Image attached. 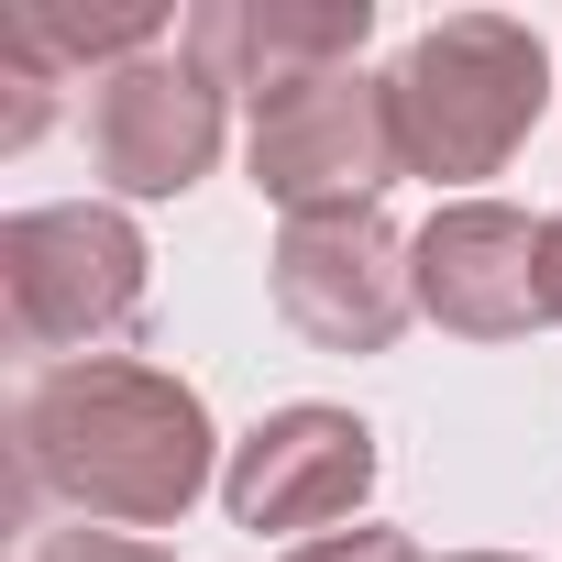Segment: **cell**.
<instances>
[{
    "mask_svg": "<svg viewBox=\"0 0 562 562\" xmlns=\"http://www.w3.org/2000/svg\"><path fill=\"white\" fill-rule=\"evenodd\" d=\"M56 78H67V67H45V45H34L23 23H0V89H12V100H0V155H23V144L45 133Z\"/></svg>",
    "mask_w": 562,
    "mask_h": 562,
    "instance_id": "30bf717a",
    "label": "cell"
},
{
    "mask_svg": "<svg viewBox=\"0 0 562 562\" xmlns=\"http://www.w3.org/2000/svg\"><path fill=\"white\" fill-rule=\"evenodd\" d=\"M254 188L288 210V221H342V210H375L408 155H397V89L364 78V67H321L299 89L254 100V144H243Z\"/></svg>",
    "mask_w": 562,
    "mask_h": 562,
    "instance_id": "277c9868",
    "label": "cell"
},
{
    "mask_svg": "<svg viewBox=\"0 0 562 562\" xmlns=\"http://www.w3.org/2000/svg\"><path fill=\"white\" fill-rule=\"evenodd\" d=\"M144 232L111 199H56V210H12L0 221V321L23 353H67L89 364V342L144 321Z\"/></svg>",
    "mask_w": 562,
    "mask_h": 562,
    "instance_id": "3957f363",
    "label": "cell"
},
{
    "mask_svg": "<svg viewBox=\"0 0 562 562\" xmlns=\"http://www.w3.org/2000/svg\"><path fill=\"white\" fill-rule=\"evenodd\" d=\"M540 288H551V321H562V210H551V243H540Z\"/></svg>",
    "mask_w": 562,
    "mask_h": 562,
    "instance_id": "4fadbf2b",
    "label": "cell"
},
{
    "mask_svg": "<svg viewBox=\"0 0 562 562\" xmlns=\"http://www.w3.org/2000/svg\"><path fill=\"white\" fill-rule=\"evenodd\" d=\"M265 288L288 310L299 342L321 353H386L419 310L408 288V243L386 232V210H342V221H288L265 254Z\"/></svg>",
    "mask_w": 562,
    "mask_h": 562,
    "instance_id": "8992f818",
    "label": "cell"
},
{
    "mask_svg": "<svg viewBox=\"0 0 562 562\" xmlns=\"http://www.w3.org/2000/svg\"><path fill=\"white\" fill-rule=\"evenodd\" d=\"M89 166L111 199H188L221 166V89L188 56H133L89 89Z\"/></svg>",
    "mask_w": 562,
    "mask_h": 562,
    "instance_id": "ba28073f",
    "label": "cell"
},
{
    "mask_svg": "<svg viewBox=\"0 0 562 562\" xmlns=\"http://www.w3.org/2000/svg\"><path fill=\"white\" fill-rule=\"evenodd\" d=\"M23 562H177V551H155V540H133V529H45Z\"/></svg>",
    "mask_w": 562,
    "mask_h": 562,
    "instance_id": "8fae6325",
    "label": "cell"
},
{
    "mask_svg": "<svg viewBox=\"0 0 562 562\" xmlns=\"http://www.w3.org/2000/svg\"><path fill=\"white\" fill-rule=\"evenodd\" d=\"M288 562H419L408 529H331V540H299Z\"/></svg>",
    "mask_w": 562,
    "mask_h": 562,
    "instance_id": "7c38bea8",
    "label": "cell"
},
{
    "mask_svg": "<svg viewBox=\"0 0 562 562\" xmlns=\"http://www.w3.org/2000/svg\"><path fill=\"white\" fill-rule=\"evenodd\" d=\"M364 34H375V0H199L177 23V56L232 100H276L321 67H364Z\"/></svg>",
    "mask_w": 562,
    "mask_h": 562,
    "instance_id": "9c48e42d",
    "label": "cell"
},
{
    "mask_svg": "<svg viewBox=\"0 0 562 562\" xmlns=\"http://www.w3.org/2000/svg\"><path fill=\"white\" fill-rule=\"evenodd\" d=\"M540 243H551V221H529V210H507V199H441V210L408 232L419 321H441L452 342H518V331H540V321H551Z\"/></svg>",
    "mask_w": 562,
    "mask_h": 562,
    "instance_id": "5b68a950",
    "label": "cell"
},
{
    "mask_svg": "<svg viewBox=\"0 0 562 562\" xmlns=\"http://www.w3.org/2000/svg\"><path fill=\"white\" fill-rule=\"evenodd\" d=\"M364 496H375V430L353 408H276L221 463V507L254 540H331Z\"/></svg>",
    "mask_w": 562,
    "mask_h": 562,
    "instance_id": "52a82bcc",
    "label": "cell"
},
{
    "mask_svg": "<svg viewBox=\"0 0 562 562\" xmlns=\"http://www.w3.org/2000/svg\"><path fill=\"white\" fill-rule=\"evenodd\" d=\"M452 562H518V551H452Z\"/></svg>",
    "mask_w": 562,
    "mask_h": 562,
    "instance_id": "5bb4252c",
    "label": "cell"
},
{
    "mask_svg": "<svg viewBox=\"0 0 562 562\" xmlns=\"http://www.w3.org/2000/svg\"><path fill=\"white\" fill-rule=\"evenodd\" d=\"M210 474H221V430H210L199 386L166 364H133V353L45 364L12 408V496L23 507L56 496L89 529H177Z\"/></svg>",
    "mask_w": 562,
    "mask_h": 562,
    "instance_id": "6da1fadb",
    "label": "cell"
},
{
    "mask_svg": "<svg viewBox=\"0 0 562 562\" xmlns=\"http://www.w3.org/2000/svg\"><path fill=\"white\" fill-rule=\"evenodd\" d=\"M397 89V155L430 188H474L496 177L540 111H551V45L507 12H441L430 34H408V56L386 67Z\"/></svg>",
    "mask_w": 562,
    "mask_h": 562,
    "instance_id": "7a4b0ae2",
    "label": "cell"
}]
</instances>
